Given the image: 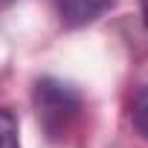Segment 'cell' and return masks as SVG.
<instances>
[{
	"mask_svg": "<svg viewBox=\"0 0 148 148\" xmlns=\"http://www.w3.org/2000/svg\"><path fill=\"white\" fill-rule=\"evenodd\" d=\"M35 108H38L41 125L49 131V136H55V134H64L70 128V122L76 119L79 93L55 79H44L35 87Z\"/></svg>",
	"mask_w": 148,
	"mask_h": 148,
	"instance_id": "1",
	"label": "cell"
},
{
	"mask_svg": "<svg viewBox=\"0 0 148 148\" xmlns=\"http://www.w3.org/2000/svg\"><path fill=\"white\" fill-rule=\"evenodd\" d=\"M110 6H113V0H55L58 18H61V23L70 26V29L96 21V18H99L102 12H108Z\"/></svg>",
	"mask_w": 148,
	"mask_h": 148,
	"instance_id": "2",
	"label": "cell"
},
{
	"mask_svg": "<svg viewBox=\"0 0 148 148\" xmlns=\"http://www.w3.org/2000/svg\"><path fill=\"white\" fill-rule=\"evenodd\" d=\"M0 148H21L18 119L9 108H0Z\"/></svg>",
	"mask_w": 148,
	"mask_h": 148,
	"instance_id": "3",
	"label": "cell"
},
{
	"mask_svg": "<svg viewBox=\"0 0 148 148\" xmlns=\"http://www.w3.org/2000/svg\"><path fill=\"white\" fill-rule=\"evenodd\" d=\"M131 122L136 128L139 136L148 139V87H142L134 99V108H131Z\"/></svg>",
	"mask_w": 148,
	"mask_h": 148,
	"instance_id": "4",
	"label": "cell"
},
{
	"mask_svg": "<svg viewBox=\"0 0 148 148\" xmlns=\"http://www.w3.org/2000/svg\"><path fill=\"white\" fill-rule=\"evenodd\" d=\"M142 18H145V26H148V0H142Z\"/></svg>",
	"mask_w": 148,
	"mask_h": 148,
	"instance_id": "5",
	"label": "cell"
},
{
	"mask_svg": "<svg viewBox=\"0 0 148 148\" xmlns=\"http://www.w3.org/2000/svg\"><path fill=\"white\" fill-rule=\"evenodd\" d=\"M12 3H15V0H0V9H9Z\"/></svg>",
	"mask_w": 148,
	"mask_h": 148,
	"instance_id": "6",
	"label": "cell"
}]
</instances>
